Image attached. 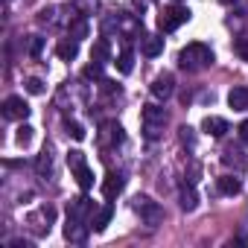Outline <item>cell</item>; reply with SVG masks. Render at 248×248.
<instances>
[{
	"instance_id": "cell-1",
	"label": "cell",
	"mask_w": 248,
	"mask_h": 248,
	"mask_svg": "<svg viewBox=\"0 0 248 248\" xmlns=\"http://www.w3.org/2000/svg\"><path fill=\"white\" fill-rule=\"evenodd\" d=\"M178 64L187 73H199V70H204V67L213 64V50L207 44H202V41H193V44H187L178 53Z\"/></svg>"
},
{
	"instance_id": "cell-2",
	"label": "cell",
	"mask_w": 248,
	"mask_h": 248,
	"mask_svg": "<svg viewBox=\"0 0 248 248\" xmlns=\"http://www.w3.org/2000/svg\"><path fill=\"white\" fill-rule=\"evenodd\" d=\"M140 120H143V138H146V140H158L161 132H164V126H167V111H164L161 105L149 102V105H143Z\"/></svg>"
},
{
	"instance_id": "cell-3",
	"label": "cell",
	"mask_w": 248,
	"mask_h": 248,
	"mask_svg": "<svg viewBox=\"0 0 248 248\" xmlns=\"http://www.w3.org/2000/svg\"><path fill=\"white\" fill-rule=\"evenodd\" d=\"M135 210H138V216L143 219V225H149V228H158V225L164 222V207H161L158 202H152L149 196H138V199H135Z\"/></svg>"
},
{
	"instance_id": "cell-4",
	"label": "cell",
	"mask_w": 248,
	"mask_h": 248,
	"mask_svg": "<svg viewBox=\"0 0 248 248\" xmlns=\"http://www.w3.org/2000/svg\"><path fill=\"white\" fill-rule=\"evenodd\" d=\"M190 21V9L187 6H167L161 15H158V27H161V32H172V30H178L181 24H187Z\"/></svg>"
},
{
	"instance_id": "cell-5",
	"label": "cell",
	"mask_w": 248,
	"mask_h": 248,
	"mask_svg": "<svg viewBox=\"0 0 248 248\" xmlns=\"http://www.w3.org/2000/svg\"><path fill=\"white\" fill-rule=\"evenodd\" d=\"M53 219H56V210L50 207V204H41L35 213H30V228H32V233L35 236H44V233H50V228H53Z\"/></svg>"
},
{
	"instance_id": "cell-6",
	"label": "cell",
	"mask_w": 248,
	"mask_h": 248,
	"mask_svg": "<svg viewBox=\"0 0 248 248\" xmlns=\"http://www.w3.org/2000/svg\"><path fill=\"white\" fill-rule=\"evenodd\" d=\"M3 117L6 120H27L30 117V105L24 102V96H6L3 99Z\"/></svg>"
},
{
	"instance_id": "cell-7",
	"label": "cell",
	"mask_w": 248,
	"mask_h": 248,
	"mask_svg": "<svg viewBox=\"0 0 248 248\" xmlns=\"http://www.w3.org/2000/svg\"><path fill=\"white\" fill-rule=\"evenodd\" d=\"M88 231H91L88 222H82V219H76V216H67V222H64V236H67L70 242L82 245V242L88 239Z\"/></svg>"
},
{
	"instance_id": "cell-8",
	"label": "cell",
	"mask_w": 248,
	"mask_h": 248,
	"mask_svg": "<svg viewBox=\"0 0 248 248\" xmlns=\"http://www.w3.org/2000/svg\"><path fill=\"white\" fill-rule=\"evenodd\" d=\"M172 91H175V76H172V73H161V76L152 82V96H155V99H161V102H164V99H170V96H172Z\"/></svg>"
},
{
	"instance_id": "cell-9",
	"label": "cell",
	"mask_w": 248,
	"mask_h": 248,
	"mask_svg": "<svg viewBox=\"0 0 248 248\" xmlns=\"http://www.w3.org/2000/svg\"><path fill=\"white\" fill-rule=\"evenodd\" d=\"M123 138H126V135H123V126H120V123H102V132H99V143L102 146H117V143H123Z\"/></svg>"
},
{
	"instance_id": "cell-10",
	"label": "cell",
	"mask_w": 248,
	"mask_h": 248,
	"mask_svg": "<svg viewBox=\"0 0 248 248\" xmlns=\"http://www.w3.org/2000/svg\"><path fill=\"white\" fill-rule=\"evenodd\" d=\"M123 187H126V178H123V172H108L105 181H102V196L111 202L123 193Z\"/></svg>"
},
{
	"instance_id": "cell-11",
	"label": "cell",
	"mask_w": 248,
	"mask_h": 248,
	"mask_svg": "<svg viewBox=\"0 0 248 248\" xmlns=\"http://www.w3.org/2000/svg\"><path fill=\"white\" fill-rule=\"evenodd\" d=\"M202 129H204L210 138H225V135L231 132V126H228L225 117H204V120H202Z\"/></svg>"
},
{
	"instance_id": "cell-12",
	"label": "cell",
	"mask_w": 248,
	"mask_h": 248,
	"mask_svg": "<svg viewBox=\"0 0 248 248\" xmlns=\"http://www.w3.org/2000/svg\"><path fill=\"white\" fill-rule=\"evenodd\" d=\"M140 53L146 59H155L164 53V38L161 35H140Z\"/></svg>"
},
{
	"instance_id": "cell-13",
	"label": "cell",
	"mask_w": 248,
	"mask_h": 248,
	"mask_svg": "<svg viewBox=\"0 0 248 248\" xmlns=\"http://www.w3.org/2000/svg\"><path fill=\"white\" fill-rule=\"evenodd\" d=\"M76 53H79V41H76L73 35H67V38H62V41L56 44V56L64 59V62H73Z\"/></svg>"
},
{
	"instance_id": "cell-14",
	"label": "cell",
	"mask_w": 248,
	"mask_h": 248,
	"mask_svg": "<svg viewBox=\"0 0 248 248\" xmlns=\"http://www.w3.org/2000/svg\"><path fill=\"white\" fill-rule=\"evenodd\" d=\"M228 105H231L233 111H245V108H248V88H242V85L231 88V91H228Z\"/></svg>"
},
{
	"instance_id": "cell-15",
	"label": "cell",
	"mask_w": 248,
	"mask_h": 248,
	"mask_svg": "<svg viewBox=\"0 0 248 248\" xmlns=\"http://www.w3.org/2000/svg\"><path fill=\"white\" fill-rule=\"evenodd\" d=\"M91 62H96V64H102V67L111 62V44H108L105 38L93 41V50H91Z\"/></svg>"
},
{
	"instance_id": "cell-16",
	"label": "cell",
	"mask_w": 248,
	"mask_h": 248,
	"mask_svg": "<svg viewBox=\"0 0 248 248\" xmlns=\"http://www.w3.org/2000/svg\"><path fill=\"white\" fill-rule=\"evenodd\" d=\"M216 190H219L222 196H236V193L242 190V181H239L236 175H222V178H216Z\"/></svg>"
},
{
	"instance_id": "cell-17",
	"label": "cell",
	"mask_w": 248,
	"mask_h": 248,
	"mask_svg": "<svg viewBox=\"0 0 248 248\" xmlns=\"http://www.w3.org/2000/svg\"><path fill=\"white\" fill-rule=\"evenodd\" d=\"M111 213H114V207H111V204L99 207V210L93 213V222H91V228H93V231H105V228H108V222H111Z\"/></svg>"
},
{
	"instance_id": "cell-18",
	"label": "cell",
	"mask_w": 248,
	"mask_h": 248,
	"mask_svg": "<svg viewBox=\"0 0 248 248\" xmlns=\"http://www.w3.org/2000/svg\"><path fill=\"white\" fill-rule=\"evenodd\" d=\"M38 175H53V149L50 146H44V152L38 155Z\"/></svg>"
},
{
	"instance_id": "cell-19",
	"label": "cell",
	"mask_w": 248,
	"mask_h": 248,
	"mask_svg": "<svg viewBox=\"0 0 248 248\" xmlns=\"http://www.w3.org/2000/svg\"><path fill=\"white\" fill-rule=\"evenodd\" d=\"M181 207H184V210H196V207H199V196H196L193 184H184V187H181Z\"/></svg>"
},
{
	"instance_id": "cell-20",
	"label": "cell",
	"mask_w": 248,
	"mask_h": 248,
	"mask_svg": "<svg viewBox=\"0 0 248 248\" xmlns=\"http://www.w3.org/2000/svg\"><path fill=\"white\" fill-rule=\"evenodd\" d=\"M222 164H236V167H245V158H242V149L239 146H228L225 149V155H222Z\"/></svg>"
},
{
	"instance_id": "cell-21",
	"label": "cell",
	"mask_w": 248,
	"mask_h": 248,
	"mask_svg": "<svg viewBox=\"0 0 248 248\" xmlns=\"http://www.w3.org/2000/svg\"><path fill=\"white\" fill-rule=\"evenodd\" d=\"M132 67H135V53L132 50H123L117 56V70L120 73H132Z\"/></svg>"
},
{
	"instance_id": "cell-22",
	"label": "cell",
	"mask_w": 248,
	"mask_h": 248,
	"mask_svg": "<svg viewBox=\"0 0 248 248\" xmlns=\"http://www.w3.org/2000/svg\"><path fill=\"white\" fill-rule=\"evenodd\" d=\"M70 35L76 38V41H82V38H88V18L85 15H79L73 24H70Z\"/></svg>"
},
{
	"instance_id": "cell-23",
	"label": "cell",
	"mask_w": 248,
	"mask_h": 248,
	"mask_svg": "<svg viewBox=\"0 0 248 248\" xmlns=\"http://www.w3.org/2000/svg\"><path fill=\"white\" fill-rule=\"evenodd\" d=\"M24 47H27V53H30L32 59H38V56H41V50H44V38H41V35H30Z\"/></svg>"
},
{
	"instance_id": "cell-24",
	"label": "cell",
	"mask_w": 248,
	"mask_h": 248,
	"mask_svg": "<svg viewBox=\"0 0 248 248\" xmlns=\"http://www.w3.org/2000/svg\"><path fill=\"white\" fill-rule=\"evenodd\" d=\"M73 172H76V181H79L82 190H91V187H93V172H91L88 167H79V170H73Z\"/></svg>"
},
{
	"instance_id": "cell-25",
	"label": "cell",
	"mask_w": 248,
	"mask_h": 248,
	"mask_svg": "<svg viewBox=\"0 0 248 248\" xmlns=\"http://www.w3.org/2000/svg\"><path fill=\"white\" fill-rule=\"evenodd\" d=\"M73 6L79 9V15H85V18H88V15H93V12H96V0H73Z\"/></svg>"
},
{
	"instance_id": "cell-26",
	"label": "cell",
	"mask_w": 248,
	"mask_h": 248,
	"mask_svg": "<svg viewBox=\"0 0 248 248\" xmlns=\"http://www.w3.org/2000/svg\"><path fill=\"white\" fill-rule=\"evenodd\" d=\"M67 167H70V170H79V167H85V155H82L79 149H70V152H67Z\"/></svg>"
},
{
	"instance_id": "cell-27",
	"label": "cell",
	"mask_w": 248,
	"mask_h": 248,
	"mask_svg": "<svg viewBox=\"0 0 248 248\" xmlns=\"http://www.w3.org/2000/svg\"><path fill=\"white\" fill-rule=\"evenodd\" d=\"M64 129H67V135H70L73 140H85V126H82V123H70V120H67Z\"/></svg>"
},
{
	"instance_id": "cell-28",
	"label": "cell",
	"mask_w": 248,
	"mask_h": 248,
	"mask_svg": "<svg viewBox=\"0 0 248 248\" xmlns=\"http://www.w3.org/2000/svg\"><path fill=\"white\" fill-rule=\"evenodd\" d=\"M15 138H18V143H21V146H27V143L32 140V129H30V126H21Z\"/></svg>"
},
{
	"instance_id": "cell-29",
	"label": "cell",
	"mask_w": 248,
	"mask_h": 248,
	"mask_svg": "<svg viewBox=\"0 0 248 248\" xmlns=\"http://www.w3.org/2000/svg\"><path fill=\"white\" fill-rule=\"evenodd\" d=\"M233 47H236L239 59H245V62H248V38H233Z\"/></svg>"
},
{
	"instance_id": "cell-30",
	"label": "cell",
	"mask_w": 248,
	"mask_h": 248,
	"mask_svg": "<svg viewBox=\"0 0 248 248\" xmlns=\"http://www.w3.org/2000/svg\"><path fill=\"white\" fill-rule=\"evenodd\" d=\"M85 76H88V79H102V64H96V62L88 64V67H85Z\"/></svg>"
},
{
	"instance_id": "cell-31",
	"label": "cell",
	"mask_w": 248,
	"mask_h": 248,
	"mask_svg": "<svg viewBox=\"0 0 248 248\" xmlns=\"http://www.w3.org/2000/svg\"><path fill=\"white\" fill-rule=\"evenodd\" d=\"M27 91H30V93H44V82H41V79H30V82H27Z\"/></svg>"
},
{
	"instance_id": "cell-32",
	"label": "cell",
	"mask_w": 248,
	"mask_h": 248,
	"mask_svg": "<svg viewBox=\"0 0 248 248\" xmlns=\"http://www.w3.org/2000/svg\"><path fill=\"white\" fill-rule=\"evenodd\" d=\"M53 15H56V6H50V9H44V12L38 15V21H41V24H53Z\"/></svg>"
},
{
	"instance_id": "cell-33",
	"label": "cell",
	"mask_w": 248,
	"mask_h": 248,
	"mask_svg": "<svg viewBox=\"0 0 248 248\" xmlns=\"http://www.w3.org/2000/svg\"><path fill=\"white\" fill-rule=\"evenodd\" d=\"M239 140L248 146V120H242V123H239Z\"/></svg>"
},
{
	"instance_id": "cell-34",
	"label": "cell",
	"mask_w": 248,
	"mask_h": 248,
	"mask_svg": "<svg viewBox=\"0 0 248 248\" xmlns=\"http://www.w3.org/2000/svg\"><path fill=\"white\" fill-rule=\"evenodd\" d=\"M222 3H231V0H222Z\"/></svg>"
},
{
	"instance_id": "cell-35",
	"label": "cell",
	"mask_w": 248,
	"mask_h": 248,
	"mask_svg": "<svg viewBox=\"0 0 248 248\" xmlns=\"http://www.w3.org/2000/svg\"><path fill=\"white\" fill-rule=\"evenodd\" d=\"M175 3H181V0H175Z\"/></svg>"
}]
</instances>
